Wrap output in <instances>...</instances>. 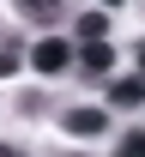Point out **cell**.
<instances>
[{
  "label": "cell",
  "mask_w": 145,
  "mask_h": 157,
  "mask_svg": "<svg viewBox=\"0 0 145 157\" xmlns=\"http://www.w3.org/2000/svg\"><path fill=\"white\" fill-rule=\"evenodd\" d=\"M97 6H121V0H97Z\"/></svg>",
  "instance_id": "cell-12"
},
{
  "label": "cell",
  "mask_w": 145,
  "mask_h": 157,
  "mask_svg": "<svg viewBox=\"0 0 145 157\" xmlns=\"http://www.w3.org/2000/svg\"><path fill=\"white\" fill-rule=\"evenodd\" d=\"M42 109H48L42 91H24V97H18V115H42Z\"/></svg>",
  "instance_id": "cell-8"
},
{
  "label": "cell",
  "mask_w": 145,
  "mask_h": 157,
  "mask_svg": "<svg viewBox=\"0 0 145 157\" xmlns=\"http://www.w3.org/2000/svg\"><path fill=\"white\" fill-rule=\"evenodd\" d=\"M61 127H67L73 139H97V133H109V115H103V109H67Z\"/></svg>",
  "instance_id": "cell-2"
},
{
  "label": "cell",
  "mask_w": 145,
  "mask_h": 157,
  "mask_svg": "<svg viewBox=\"0 0 145 157\" xmlns=\"http://www.w3.org/2000/svg\"><path fill=\"white\" fill-rule=\"evenodd\" d=\"M12 12H18L24 24H55L67 12V0H12Z\"/></svg>",
  "instance_id": "cell-4"
},
{
  "label": "cell",
  "mask_w": 145,
  "mask_h": 157,
  "mask_svg": "<svg viewBox=\"0 0 145 157\" xmlns=\"http://www.w3.org/2000/svg\"><path fill=\"white\" fill-rule=\"evenodd\" d=\"M0 157H18V145H12V139H0Z\"/></svg>",
  "instance_id": "cell-11"
},
{
  "label": "cell",
  "mask_w": 145,
  "mask_h": 157,
  "mask_svg": "<svg viewBox=\"0 0 145 157\" xmlns=\"http://www.w3.org/2000/svg\"><path fill=\"white\" fill-rule=\"evenodd\" d=\"M79 67H85L91 78H103L109 67H115V48H109L103 36H85V48H79Z\"/></svg>",
  "instance_id": "cell-3"
},
{
  "label": "cell",
  "mask_w": 145,
  "mask_h": 157,
  "mask_svg": "<svg viewBox=\"0 0 145 157\" xmlns=\"http://www.w3.org/2000/svg\"><path fill=\"white\" fill-rule=\"evenodd\" d=\"M109 103H145V73L139 78H109Z\"/></svg>",
  "instance_id": "cell-5"
},
{
  "label": "cell",
  "mask_w": 145,
  "mask_h": 157,
  "mask_svg": "<svg viewBox=\"0 0 145 157\" xmlns=\"http://www.w3.org/2000/svg\"><path fill=\"white\" fill-rule=\"evenodd\" d=\"M115 151H121V157H145V133H127L121 145H115Z\"/></svg>",
  "instance_id": "cell-9"
},
{
  "label": "cell",
  "mask_w": 145,
  "mask_h": 157,
  "mask_svg": "<svg viewBox=\"0 0 145 157\" xmlns=\"http://www.w3.org/2000/svg\"><path fill=\"white\" fill-rule=\"evenodd\" d=\"M18 55H24V36H0V78L18 73Z\"/></svg>",
  "instance_id": "cell-6"
},
{
  "label": "cell",
  "mask_w": 145,
  "mask_h": 157,
  "mask_svg": "<svg viewBox=\"0 0 145 157\" xmlns=\"http://www.w3.org/2000/svg\"><path fill=\"white\" fill-rule=\"evenodd\" d=\"M30 67H36V73L48 78V73H61V67H73V48H67L61 36H42L36 48H30Z\"/></svg>",
  "instance_id": "cell-1"
},
{
  "label": "cell",
  "mask_w": 145,
  "mask_h": 157,
  "mask_svg": "<svg viewBox=\"0 0 145 157\" xmlns=\"http://www.w3.org/2000/svg\"><path fill=\"white\" fill-rule=\"evenodd\" d=\"M133 60H139V73H145V36H139V42H133Z\"/></svg>",
  "instance_id": "cell-10"
},
{
  "label": "cell",
  "mask_w": 145,
  "mask_h": 157,
  "mask_svg": "<svg viewBox=\"0 0 145 157\" xmlns=\"http://www.w3.org/2000/svg\"><path fill=\"white\" fill-rule=\"evenodd\" d=\"M79 36H109V18H103V12H85V18H79Z\"/></svg>",
  "instance_id": "cell-7"
}]
</instances>
